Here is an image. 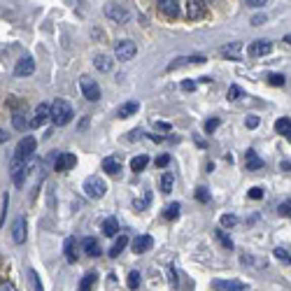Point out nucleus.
<instances>
[{
    "mask_svg": "<svg viewBox=\"0 0 291 291\" xmlns=\"http://www.w3.org/2000/svg\"><path fill=\"white\" fill-rule=\"evenodd\" d=\"M33 168V159H12V166H10V172H12V182H14V187H23V182H26V175H28V170Z\"/></svg>",
    "mask_w": 291,
    "mask_h": 291,
    "instance_id": "1",
    "label": "nucleus"
},
{
    "mask_svg": "<svg viewBox=\"0 0 291 291\" xmlns=\"http://www.w3.org/2000/svg\"><path fill=\"white\" fill-rule=\"evenodd\" d=\"M70 119H72V107H70V103L63 100V98H56L52 103V121L56 126H68Z\"/></svg>",
    "mask_w": 291,
    "mask_h": 291,
    "instance_id": "2",
    "label": "nucleus"
},
{
    "mask_svg": "<svg viewBox=\"0 0 291 291\" xmlns=\"http://www.w3.org/2000/svg\"><path fill=\"white\" fill-rule=\"evenodd\" d=\"M105 191H107V184H105L103 177H98V175L86 177V182H84V194L89 196V198H103Z\"/></svg>",
    "mask_w": 291,
    "mask_h": 291,
    "instance_id": "3",
    "label": "nucleus"
},
{
    "mask_svg": "<svg viewBox=\"0 0 291 291\" xmlns=\"http://www.w3.org/2000/svg\"><path fill=\"white\" fill-rule=\"evenodd\" d=\"M80 89H82V93H84L86 100H91V103H96L98 98H100V86H98V82L91 80L89 75L80 77Z\"/></svg>",
    "mask_w": 291,
    "mask_h": 291,
    "instance_id": "4",
    "label": "nucleus"
},
{
    "mask_svg": "<svg viewBox=\"0 0 291 291\" xmlns=\"http://www.w3.org/2000/svg\"><path fill=\"white\" fill-rule=\"evenodd\" d=\"M105 17H107L110 21L126 23L128 19H131V14H128V10H126L124 5H117V3H107V5H105Z\"/></svg>",
    "mask_w": 291,
    "mask_h": 291,
    "instance_id": "5",
    "label": "nucleus"
},
{
    "mask_svg": "<svg viewBox=\"0 0 291 291\" xmlns=\"http://www.w3.org/2000/svg\"><path fill=\"white\" fill-rule=\"evenodd\" d=\"M35 147H38L35 137L23 135L21 140H19V144H17V152H14V156H17V159H33Z\"/></svg>",
    "mask_w": 291,
    "mask_h": 291,
    "instance_id": "6",
    "label": "nucleus"
},
{
    "mask_svg": "<svg viewBox=\"0 0 291 291\" xmlns=\"http://www.w3.org/2000/svg\"><path fill=\"white\" fill-rule=\"evenodd\" d=\"M115 54L119 61H131L137 54V47L131 40H119V42H115Z\"/></svg>",
    "mask_w": 291,
    "mask_h": 291,
    "instance_id": "7",
    "label": "nucleus"
},
{
    "mask_svg": "<svg viewBox=\"0 0 291 291\" xmlns=\"http://www.w3.org/2000/svg\"><path fill=\"white\" fill-rule=\"evenodd\" d=\"M77 166V156L70 154V152H61V154L54 159V168H56L58 172H65V170H72V168Z\"/></svg>",
    "mask_w": 291,
    "mask_h": 291,
    "instance_id": "8",
    "label": "nucleus"
},
{
    "mask_svg": "<svg viewBox=\"0 0 291 291\" xmlns=\"http://www.w3.org/2000/svg\"><path fill=\"white\" fill-rule=\"evenodd\" d=\"M26 235H28V231H26V219L17 217L12 222V240H14L17 245H23V242H26Z\"/></svg>",
    "mask_w": 291,
    "mask_h": 291,
    "instance_id": "9",
    "label": "nucleus"
},
{
    "mask_svg": "<svg viewBox=\"0 0 291 291\" xmlns=\"http://www.w3.org/2000/svg\"><path fill=\"white\" fill-rule=\"evenodd\" d=\"M52 119V105H47V103H40L38 107H35V117L30 119V126L33 128H38V126H42L45 121Z\"/></svg>",
    "mask_w": 291,
    "mask_h": 291,
    "instance_id": "10",
    "label": "nucleus"
},
{
    "mask_svg": "<svg viewBox=\"0 0 291 291\" xmlns=\"http://www.w3.org/2000/svg\"><path fill=\"white\" fill-rule=\"evenodd\" d=\"M35 72V61L30 56H23L17 61V65H14V75L17 77H28V75Z\"/></svg>",
    "mask_w": 291,
    "mask_h": 291,
    "instance_id": "11",
    "label": "nucleus"
},
{
    "mask_svg": "<svg viewBox=\"0 0 291 291\" xmlns=\"http://www.w3.org/2000/svg\"><path fill=\"white\" fill-rule=\"evenodd\" d=\"M270 49H273V42L270 40H257V42H251L249 49H247V54L254 58L259 56H266V54H270Z\"/></svg>",
    "mask_w": 291,
    "mask_h": 291,
    "instance_id": "12",
    "label": "nucleus"
},
{
    "mask_svg": "<svg viewBox=\"0 0 291 291\" xmlns=\"http://www.w3.org/2000/svg\"><path fill=\"white\" fill-rule=\"evenodd\" d=\"M212 286L217 291H245L247 289V284L240 280H214Z\"/></svg>",
    "mask_w": 291,
    "mask_h": 291,
    "instance_id": "13",
    "label": "nucleus"
},
{
    "mask_svg": "<svg viewBox=\"0 0 291 291\" xmlns=\"http://www.w3.org/2000/svg\"><path fill=\"white\" fill-rule=\"evenodd\" d=\"M156 7H159V12L166 14L168 19H175L177 14H179V3H177V0H159Z\"/></svg>",
    "mask_w": 291,
    "mask_h": 291,
    "instance_id": "14",
    "label": "nucleus"
},
{
    "mask_svg": "<svg viewBox=\"0 0 291 291\" xmlns=\"http://www.w3.org/2000/svg\"><path fill=\"white\" fill-rule=\"evenodd\" d=\"M205 10H207V3H203V0H189L187 3V17L189 19H200L205 14Z\"/></svg>",
    "mask_w": 291,
    "mask_h": 291,
    "instance_id": "15",
    "label": "nucleus"
},
{
    "mask_svg": "<svg viewBox=\"0 0 291 291\" xmlns=\"http://www.w3.org/2000/svg\"><path fill=\"white\" fill-rule=\"evenodd\" d=\"M149 247H154V238H152V235H137V238L133 240V251H135V254H144Z\"/></svg>",
    "mask_w": 291,
    "mask_h": 291,
    "instance_id": "16",
    "label": "nucleus"
},
{
    "mask_svg": "<svg viewBox=\"0 0 291 291\" xmlns=\"http://www.w3.org/2000/svg\"><path fill=\"white\" fill-rule=\"evenodd\" d=\"M63 254H65V261H68V263L77 261V240L68 235V238H65V242H63Z\"/></svg>",
    "mask_w": 291,
    "mask_h": 291,
    "instance_id": "17",
    "label": "nucleus"
},
{
    "mask_svg": "<svg viewBox=\"0 0 291 291\" xmlns=\"http://www.w3.org/2000/svg\"><path fill=\"white\" fill-rule=\"evenodd\" d=\"M137 110H140V103H137V100H128V103L117 107V117H119V119H128V117L135 115Z\"/></svg>",
    "mask_w": 291,
    "mask_h": 291,
    "instance_id": "18",
    "label": "nucleus"
},
{
    "mask_svg": "<svg viewBox=\"0 0 291 291\" xmlns=\"http://www.w3.org/2000/svg\"><path fill=\"white\" fill-rule=\"evenodd\" d=\"M189 63H205V56H179L175 58L172 63H168V70H177V68H182V65H189Z\"/></svg>",
    "mask_w": 291,
    "mask_h": 291,
    "instance_id": "19",
    "label": "nucleus"
},
{
    "mask_svg": "<svg viewBox=\"0 0 291 291\" xmlns=\"http://www.w3.org/2000/svg\"><path fill=\"white\" fill-rule=\"evenodd\" d=\"M245 166H247V170H259V168H263V159L257 154V152H254V149H247Z\"/></svg>",
    "mask_w": 291,
    "mask_h": 291,
    "instance_id": "20",
    "label": "nucleus"
},
{
    "mask_svg": "<svg viewBox=\"0 0 291 291\" xmlns=\"http://www.w3.org/2000/svg\"><path fill=\"white\" fill-rule=\"evenodd\" d=\"M82 249H84L86 257H100V245H98L96 238H84L82 240Z\"/></svg>",
    "mask_w": 291,
    "mask_h": 291,
    "instance_id": "21",
    "label": "nucleus"
},
{
    "mask_svg": "<svg viewBox=\"0 0 291 291\" xmlns=\"http://www.w3.org/2000/svg\"><path fill=\"white\" fill-rule=\"evenodd\" d=\"M93 65H96L100 72H110V70H112V65H115V61H112L107 54H98V56L93 58Z\"/></svg>",
    "mask_w": 291,
    "mask_h": 291,
    "instance_id": "22",
    "label": "nucleus"
},
{
    "mask_svg": "<svg viewBox=\"0 0 291 291\" xmlns=\"http://www.w3.org/2000/svg\"><path fill=\"white\" fill-rule=\"evenodd\" d=\"M103 170L107 172V175H119L121 172V163L115 159V156H107V159H103Z\"/></svg>",
    "mask_w": 291,
    "mask_h": 291,
    "instance_id": "23",
    "label": "nucleus"
},
{
    "mask_svg": "<svg viewBox=\"0 0 291 291\" xmlns=\"http://www.w3.org/2000/svg\"><path fill=\"white\" fill-rule=\"evenodd\" d=\"M126 247H128V235H119L115 245L110 247V257H112V259H117V257H119V254H121V251L126 249Z\"/></svg>",
    "mask_w": 291,
    "mask_h": 291,
    "instance_id": "24",
    "label": "nucleus"
},
{
    "mask_svg": "<svg viewBox=\"0 0 291 291\" xmlns=\"http://www.w3.org/2000/svg\"><path fill=\"white\" fill-rule=\"evenodd\" d=\"M117 231H119V222H117V217H107L103 222V233L107 235V238H115Z\"/></svg>",
    "mask_w": 291,
    "mask_h": 291,
    "instance_id": "25",
    "label": "nucleus"
},
{
    "mask_svg": "<svg viewBox=\"0 0 291 291\" xmlns=\"http://www.w3.org/2000/svg\"><path fill=\"white\" fill-rule=\"evenodd\" d=\"M275 131L280 133V135L289 137L291 135V119H289V117H282V119L275 121Z\"/></svg>",
    "mask_w": 291,
    "mask_h": 291,
    "instance_id": "26",
    "label": "nucleus"
},
{
    "mask_svg": "<svg viewBox=\"0 0 291 291\" xmlns=\"http://www.w3.org/2000/svg\"><path fill=\"white\" fill-rule=\"evenodd\" d=\"M147 163H149V156L140 154V156H135V159L131 161V170L133 172H142L144 168H147Z\"/></svg>",
    "mask_w": 291,
    "mask_h": 291,
    "instance_id": "27",
    "label": "nucleus"
},
{
    "mask_svg": "<svg viewBox=\"0 0 291 291\" xmlns=\"http://www.w3.org/2000/svg\"><path fill=\"white\" fill-rule=\"evenodd\" d=\"M172 187H175V177H172V172H163V175H161V191L168 194V191H172Z\"/></svg>",
    "mask_w": 291,
    "mask_h": 291,
    "instance_id": "28",
    "label": "nucleus"
},
{
    "mask_svg": "<svg viewBox=\"0 0 291 291\" xmlns=\"http://www.w3.org/2000/svg\"><path fill=\"white\" fill-rule=\"evenodd\" d=\"M98 282V277H96V273H89V275H84V280L80 282V291H91L93 289V284Z\"/></svg>",
    "mask_w": 291,
    "mask_h": 291,
    "instance_id": "29",
    "label": "nucleus"
},
{
    "mask_svg": "<svg viewBox=\"0 0 291 291\" xmlns=\"http://www.w3.org/2000/svg\"><path fill=\"white\" fill-rule=\"evenodd\" d=\"M214 238H217L219 242H222L224 249H233V240H231L229 235L224 233V229H217V231H214Z\"/></svg>",
    "mask_w": 291,
    "mask_h": 291,
    "instance_id": "30",
    "label": "nucleus"
},
{
    "mask_svg": "<svg viewBox=\"0 0 291 291\" xmlns=\"http://www.w3.org/2000/svg\"><path fill=\"white\" fill-rule=\"evenodd\" d=\"M240 49H242V45H240V42H233V45L222 47V54H224V56H233V58H238Z\"/></svg>",
    "mask_w": 291,
    "mask_h": 291,
    "instance_id": "31",
    "label": "nucleus"
},
{
    "mask_svg": "<svg viewBox=\"0 0 291 291\" xmlns=\"http://www.w3.org/2000/svg\"><path fill=\"white\" fill-rule=\"evenodd\" d=\"M273 254H275V259H280V261H284L286 266L291 263V251H289V249H284V247H275Z\"/></svg>",
    "mask_w": 291,
    "mask_h": 291,
    "instance_id": "32",
    "label": "nucleus"
},
{
    "mask_svg": "<svg viewBox=\"0 0 291 291\" xmlns=\"http://www.w3.org/2000/svg\"><path fill=\"white\" fill-rule=\"evenodd\" d=\"M219 224H222V229H233V226H238V217L235 214H222Z\"/></svg>",
    "mask_w": 291,
    "mask_h": 291,
    "instance_id": "33",
    "label": "nucleus"
},
{
    "mask_svg": "<svg viewBox=\"0 0 291 291\" xmlns=\"http://www.w3.org/2000/svg\"><path fill=\"white\" fill-rule=\"evenodd\" d=\"M149 200H152V194H149V191H144L142 198H135V200H133V207L140 212V210H144V207L149 205Z\"/></svg>",
    "mask_w": 291,
    "mask_h": 291,
    "instance_id": "34",
    "label": "nucleus"
},
{
    "mask_svg": "<svg viewBox=\"0 0 291 291\" xmlns=\"http://www.w3.org/2000/svg\"><path fill=\"white\" fill-rule=\"evenodd\" d=\"M163 217H166V219H177V217H179V203L166 205V210H163Z\"/></svg>",
    "mask_w": 291,
    "mask_h": 291,
    "instance_id": "35",
    "label": "nucleus"
},
{
    "mask_svg": "<svg viewBox=\"0 0 291 291\" xmlns=\"http://www.w3.org/2000/svg\"><path fill=\"white\" fill-rule=\"evenodd\" d=\"M28 280H30V286H33V291H42V282H40V275L35 273L33 268L28 270Z\"/></svg>",
    "mask_w": 291,
    "mask_h": 291,
    "instance_id": "36",
    "label": "nucleus"
},
{
    "mask_svg": "<svg viewBox=\"0 0 291 291\" xmlns=\"http://www.w3.org/2000/svg\"><path fill=\"white\" fill-rule=\"evenodd\" d=\"M12 124H14V128H17V131H23V128L28 126V121L23 119L21 112H14V117H12Z\"/></svg>",
    "mask_w": 291,
    "mask_h": 291,
    "instance_id": "37",
    "label": "nucleus"
},
{
    "mask_svg": "<svg viewBox=\"0 0 291 291\" xmlns=\"http://www.w3.org/2000/svg\"><path fill=\"white\" fill-rule=\"evenodd\" d=\"M268 82L273 86H284V75H280V72H273V75H268Z\"/></svg>",
    "mask_w": 291,
    "mask_h": 291,
    "instance_id": "38",
    "label": "nucleus"
},
{
    "mask_svg": "<svg viewBox=\"0 0 291 291\" xmlns=\"http://www.w3.org/2000/svg\"><path fill=\"white\" fill-rule=\"evenodd\" d=\"M128 286H131V289H137V286H140V273H137V270H131V273H128Z\"/></svg>",
    "mask_w": 291,
    "mask_h": 291,
    "instance_id": "39",
    "label": "nucleus"
},
{
    "mask_svg": "<svg viewBox=\"0 0 291 291\" xmlns=\"http://www.w3.org/2000/svg\"><path fill=\"white\" fill-rule=\"evenodd\" d=\"M240 96H242L240 86H238V84H231V86H229V93H226V98H229V100H238Z\"/></svg>",
    "mask_w": 291,
    "mask_h": 291,
    "instance_id": "40",
    "label": "nucleus"
},
{
    "mask_svg": "<svg viewBox=\"0 0 291 291\" xmlns=\"http://www.w3.org/2000/svg\"><path fill=\"white\" fill-rule=\"evenodd\" d=\"M196 198H198L200 203H207V200H210V191H207L205 187H198L196 189Z\"/></svg>",
    "mask_w": 291,
    "mask_h": 291,
    "instance_id": "41",
    "label": "nucleus"
},
{
    "mask_svg": "<svg viewBox=\"0 0 291 291\" xmlns=\"http://www.w3.org/2000/svg\"><path fill=\"white\" fill-rule=\"evenodd\" d=\"M277 212H280L282 217H291V200H284V203L277 207Z\"/></svg>",
    "mask_w": 291,
    "mask_h": 291,
    "instance_id": "42",
    "label": "nucleus"
},
{
    "mask_svg": "<svg viewBox=\"0 0 291 291\" xmlns=\"http://www.w3.org/2000/svg\"><path fill=\"white\" fill-rule=\"evenodd\" d=\"M203 128H205V133H214L219 128V119H207Z\"/></svg>",
    "mask_w": 291,
    "mask_h": 291,
    "instance_id": "43",
    "label": "nucleus"
},
{
    "mask_svg": "<svg viewBox=\"0 0 291 291\" xmlns=\"http://www.w3.org/2000/svg\"><path fill=\"white\" fill-rule=\"evenodd\" d=\"M245 124H247V128H257V126L261 124V119H259L257 115H249V117L245 119Z\"/></svg>",
    "mask_w": 291,
    "mask_h": 291,
    "instance_id": "44",
    "label": "nucleus"
},
{
    "mask_svg": "<svg viewBox=\"0 0 291 291\" xmlns=\"http://www.w3.org/2000/svg\"><path fill=\"white\" fill-rule=\"evenodd\" d=\"M168 282H170V286L172 289H177V273H175V268H168Z\"/></svg>",
    "mask_w": 291,
    "mask_h": 291,
    "instance_id": "45",
    "label": "nucleus"
},
{
    "mask_svg": "<svg viewBox=\"0 0 291 291\" xmlns=\"http://www.w3.org/2000/svg\"><path fill=\"white\" fill-rule=\"evenodd\" d=\"M249 198H254V200L263 198V189H259V187H251V189H249Z\"/></svg>",
    "mask_w": 291,
    "mask_h": 291,
    "instance_id": "46",
    "label": "nucleus"
},
{
    "mask_svg": "<svg viewBox=\"0 0 291 291\" xmlns=\"http://www.w3.org/2000/svg\"><path fill=\"white\" fill-rule=\"evenodd\" d=\"M168 163H170V156H168V154H163V156H159V159H156V166H159V168H166Z\"/></svg>",
    "mask_w": 291,
    "mask_h": 291,
    "instance_id": "47",
    "label": "nucleus"
},
{
    "mask_svg": "<svg viewBox=\"0 0 291 291\" xmlns=\"http://www.w3.org/2000/svg\"><path fill=\"white\" fill-rule=\"evenodd\" d=\"M196 89V82L194 80H184L182 82V91H194Z\"/></svg>",
    "mask_w": 291,
    "mask_h": 291,
    "instance_id": "48",
    "label": "nucleus"
},
{
    "mask_svg": "<svg viewBox=\"0 0 291 291\" xmlns=\"http://www.w3.org/2000/svg\"><path fill=\"white\" fill-rule=\"evenodd\" d=\"M0 291H19V289L12 284V282H5V280H3V282H0Z\"/></svg>",
    "mask_w": 291,
    "mask_h": 291,
    "instance_id": "49",
    "label": "nucleus"
},
{
    "mask_svg": "<svg viewBox=\"0 0 291 291\" xmlns=\"http://www.w3.org/2000/svg\"><path fill=\"white\" fill-rule=\"evenodd\" d=\"M7 205H10V196L3 194V224H5V214H7Z\"/></svg>",
    "mask_w": 291,
    "mask_h": 291,
    "instance_id": "50",
    "label": "nucleus"
},
{
    "mask_svg": "<svg viewBox=\"0 0 291 291\" xmlns=\"http://www.w3.org/2000/svg\"><path fill=\"white\" fill-rule=\"evenodd\" d=\"M263 21H266V14H257V17L251 19V23H254V26H261Z\"/></svg>",
    "mask_w": 291,
    "mask_h": 291,
    "instance_id": "51",
    "label": "nucleus"
},
{
    "mask_svg": "<svg viewBox=\"0 0 291 291\" xmlns=\"http://www.w3.org/2000/svg\"><path fill=\"white\" fill-rule=\"evenodd\" d=\"M247 5L249 7H263L266 5V0H247Z\"/></svg>",
    "mask_w": 291,
    "mask_h": 291,
    "instance_id": "52",
    "label": "nucleus"
},
{
    "mask_svg": "<svg viewBox=\"0 0 291 291\" xmlns=\"http://www.w3.org/2000/svg\"><path fill=\"white\" fill-rule=\"evenodd\" d=\"M156 128H161V131H170V124H166V121H159V124H156Z\"/></svg>",
    "mask_w": 291,
    "mask_h": 291,
    "instance_id": "53",
    "label": "nucleus"
},
{
    "mask_svg": "<svg viewBox=\"0 0 291 291\" xmlns=\"http://www.w3.org/2000/svg\"><path fill=\"white\" fill-rule=\"evenodd\" d=\"M280 168H282V170H291V161H282Z\"/></svg>",
    "mask_w": 291,
    "mask_h": 291,
    "instance_id": "54",
    "label": "nucleus"
},
{
    "mask_svg": "<svg viewBox=\"0 0 291 291\" xmlns=\"http://www.w3.org/2000/svg\"><path fill=\"white\" fill-rule=\"evenodd\" d=\"M7 137H10V135H7V133H5V131H0V142L5 144V142H7Z\"/></svg>",
    "mask_w": 291,
    "mask_h": 291,
    "instance_id": "55",
    "label": "nucleus"
},
{
    "mask_svg": "<svg viewBox=\"0 0 291 291\" xmlns=\"http://www.w3.org/2000/svg\"><path fill=\"white\" fill-rule=\"evenodd\" d=\"M284 42H289L291 45V35H284Z\"/></svg>",
    "mask_w": 291,
    "mask_h": 291,
    "instance_id": "56",
    "label": "nucleus"
}]
</instances>
